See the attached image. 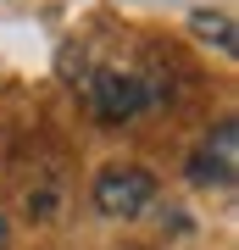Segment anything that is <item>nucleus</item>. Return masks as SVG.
Here are the masks:
<instances>
[{
  "label": "nucleus",
  "instance_id": "nucleus-1",
  "mask_svg": "<svg viewBox=\"0 0 239 250\" xmlns=\"http://www.w3.org/2000/svg\"><path fill=\"white\" fill-rule=\"evenodd\" d=\"M84 95H89V111L100 117V123H133L139 111L156 106V83L139 78L133 67H95L84 78Z\"/></svg>",
  "mask_w": 239,
  "mask_h": 250
},
{
  "label": "nucleus",
  "instance_id": "nucleus-2",
  "mask_svg": "<svg viewBox=\"0 0 239 250\" xmlns=\"http://www.w3.org/2000/svg\"><path fill=\"white\" fill-rule=\"evenodd\" d=\"M89 200H95V211L111 217V223H133V217H145L156 206V172L133 167V161H111V167L95 172Z\"/></svg>",
  "mask_w": 239,
  "mask_h": 250
},
{
  "label": "nucleus",
  "instance_id": "nucleus-3",
  "mask_svg": "<svg viewBox=\"0 0 239 250\" xmlns=\"http://www.w3.org/2000/svg\"><path fill=\"white\" fill-rule=\"evenodd\" d=\"M189 178L212 184V189H234L239 184V123L222 117L212 134L200 139V150L189 156Z\"/></svg>",
  "mask_w": 239,
  "mask_h": 250
},
{
  "label": "nucleus",
  "instance_id": "nucleus-4",
  "mask_svg": "<svg viewBox=\"0 0 239 250\" xmlns=\"http://www.w3.org/2000/svg\"><path fill=\"white\" fill-rule=\"evenodd\" d=\"M189 34L206 39V45H217V56H234L239 50V34H234V17H228V11L195 6V11H189Z\"/></svg>",
  "mask_w": 239,
  "mask_h": 250
},
{
  "label": "nucleus",
  "instance_id": "nucleus-5",
  "mask_svg": "<svg viewBox=\"0 0 239 250\" xmlns=\"http://www.w3.org/2000/svg\"><path fill=\"white\" fill-rule=\"evenodd\" d=\"M6 245H11V223L0 217V250H6Z\"/></svg>",
  "mask_w": 239,
  "mask_h": 250
}]
</instances>
